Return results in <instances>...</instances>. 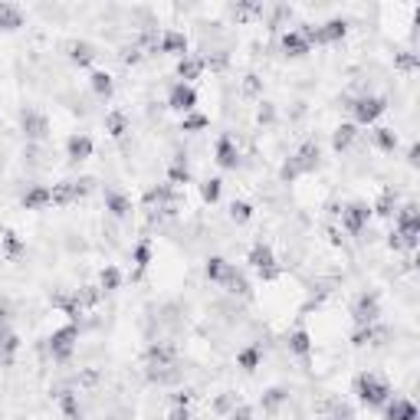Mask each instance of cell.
Listing matches in <instances>:
<instances>
[{
  "label": "cell",
  "mask_w": 420,
  "mask_h": 420,
  "mask_svg": "<svg viewBox=\"0 0 420 420\" xmlns=\"http://www.w3.org/2000/svg\"><path fill=\"white\" fill-rule=\"evenodd\" d=\"M167 108H171V112H180V115L194 112L197 108V89L194 86H187V82H174V86L167 89Z\"/></svg>",
  "instance_id": "9"
},
{
  "label": "cell",
  "mask_w": 420,
  "mask_h": 420,
  "mask_svg": "<svg viewBox=\"0 0 420 420\" xmlns=\"http://www.w3.org/2000/svg\"><path fill=\"white\" fill-rule=\"evenodd\" d=\"M381 335H384V329H377V322H375V325H364V329L351 331V345H355V348L377 345V338H381Z\"/></svg>",
  "instance_id": "37"
},
{
  "label": "cell",
  "mask_w": 420,
  "mask_h": 420,
  "mask_svg": "<svg viewBox=\"0 0 420 420\" xmlns=\"http://www.w3.org/2000/svg\"><path fill=\"white\" fill-rule=\"evenodd\" d=\"M20 128H23L27 141H46L49 138V119H46V112L33 108V105H27L20 112Z\"/></svg>",
  "instance_id": "8"
},
{
  "label": "cell",
  "mask_w": 420,
  "mask_h": 420,
  "mask_svg": "<svg viewBox=\"0 0 420 420\" xmlns=\"http://www.w3.org/2000/svg\"><path fill=\"white\" fill-rule=\"evenodd\" d=\"M75 345H79V325L75 322H66L62 329H56L49 335V355H53V361H60V364L73 358Z\"/></svg>",
  "instance_id": "5"
},
{
  "label": "cell",
  "mask_w": 420,
  "mask_h": 420,
  "mask_svg": "<svg viewBox=\"0 0 420 420\" xmlns=\"http://www.w3.org/2000/svg\"><path fill=\"white\" fill-rule=\"evenodd\" d=\"M226 292H233V296H243V299H250L253 292H250V283H246V276H243L240 270H233V276L224 283Z\"/></svg>",
  "instance_id": "43"
},
{
  "label": "cell",
  "mask_w": 420,
  "mask_h": 420,
  "mask_svg": "<svg viewBox=\"0 0 420 420\" xmlns=\"http://www.w3.org/2000/svg\"><path fill=\"white\" fill-rule=\"evenodd\" d=\"M226 217H230L237 226L250 224V220H253V204H250V200H233V204L226 207Z\"/></svg>",
  "instance_id": "39"
},
{
  "label": "cell",
  "mask_w": 420,
  "mask_h": 420,
  "mask_svg": "<svg viewBox=\"0 0 420 420\" xmlns=\"http://www.w3.org/2000/svg\"><path fill=\"white\" fill-rule=\"evenodd\" d=\"M89 89L99 95V99H112V92H115V79L112 73H105V69H92L89 73Z\"/></svg>",
  "instance_id": "27"
},
{
  "label": "cell",
  "mask_w": 420,
  "mask_h": 420,
  "mask_svg": "<svg viewBox=\"0 0 420 420\" xmlns=\"http://www.w3.org/2000/svg\"><path fill=\"white\" fill-rule=\"evenodd\" d=\"M348 108H351L355 125H375V121L388 112V99H384V95H361V99H355Z\"/></svg>",
  "instance_id": "6"
},
{
  "label": "cell",
  "mask_w": 420,
  "mask_h": 420,
  "mask_svg": "<svg viewBox=\"0 0 420 420\" xmlns=\"http://www.w3.org/2000/svg\"><path fill=\"white\" fill-rule=\"evenodd\" d=\"M289 401V390L285 388H270V390H263V397H259V407L266 410V414H276L279 407Z\"/></svg>",
  "instance_id": "34"
},
{
  "label": "cell",
  "mask_w": 420,
  "mask_h": 420,
  "mask_svg": "<svg viewBox=\"0 0 420 420\" xmlns=\"http://www.w3.org/2000/svg\"><path fill=\"white\" fill-rule=\"evenodd\" d=\"M213 161H217L220 171H233V167L240 165V148H237V141L230 135L217 138V145H213Z\"/></svg>",
  "instance_id": "10"
},
{
  "label": "cell",
  "mask_w": 420,
  "mask_h": 420,
  "mask_svg": "<svg viewBox=\"0 0 420 420\" xmlns=\"http://www.w3.org/2000/svg\"><path fill=\"white\" fill-rule=\"evenodd\" d=\"M92 187H95V180H92V178L73 180V194H75V200H82V197H89V194H92Z\"/></svg>",
  "instance_id": "45"
},
{
  "label": "cell",
  "mask_w": 420,
  "mask_h": 420,
  "mask_svg": "<svg viewBox=\"0 0 420 420\" xmlns=\"http://www.w3.org/2000/svg\"><path fill=\"white\" fill-rule=\"evenodd\" d=\"M318 165H322V148H318L315 138H309V141H302L299 148H296L292 158H285V165L279 167V180L292 184V180L302 178V174H312Z\"/></svg>",
  "instance_id": "1"
},
{
  "label": "cell",
  "mask_w": 420,
  "mask_h": 420,
  "mask_svg": "<svg viewBox=\"0 0 420 420\" xmlns=\"http://www.w3.org/2000/svg\"><path fill=\"white\" fill-rule=\"evenodd\" d=\"M121 62H128V66L141 62V49H138V46H125V49H121Z\"/></svg>",
  "instance_id": "50"
},
{
  "label": "cell",
  "mask_w": 420,
  "mask_h": 420,
  "mask_svg": "<svg viewBox=\"0 0 420 420\" xmlns=\"http://www.w3.org/2000/svg\"><path fill=\"white\" fill-rule=\"evenodd\" d=\"M220 194H224V180L220 178H204L200 180V200L204 204H220Z\"/></svg>",
  "instance_id": "36"
},
{
  "label": "cell",
  "mask_w": 420,
  "mask_h": 420,
  "mask_svg": "<svg viewBox=\"0 0 420 420\" xmlns=\"http://www.w3.org/2000/svg\"><path fill=\"white\" fill-rule=\"evenodd\" d=\"M285 345H289V351L296 355V358L309 361L312 358V335H309V329H292L289 331V338H285Z\"/></svg>",
  "instance_id": "21"
},
{
  "label": "cell",
  "mask_w": 420,
  "mask_h": 420,
  "mask_svg": "<svg viewBox=\"0 0 420 420\" xmlns=\"http://www.w3.org/2000/svg\"><path fill=\"white\" fill-rule=\"evenodd\" d=\"M49 194H53V207H69V204H75L73 180H60V184H53V187H49Z\"/></svg>",
  "instance_id": "38"
},
{
  "label": "cell",
  "mask_w": 420,
  "mask_h": 420,
  "mask_svg": "<svg viewBox=\"0 0 420 420\" xmlns=\"http://www.w3.org/2000/svg\"><path fill=\"white\" fill-rule=\"evenodd\" d=\"M204 56H184V60H178V66H174V75H178V82H187V86H194V79H200L204 75Z\"/></svg>",
  "instance_id": "19"
},
{
  "label": "cell",
  "mask_w": 420,
  "mask_h": 420,
  "mask_svg": "<svg viewBox=\"0 0 420 420\" xmlns=\"http://www.w3.org/2000/svg\"><path fill=\"white\" fill-rule=\"evenodd\" d=\"M381 318V292H358L355 302H351V322L355 329H364V325H375Z\"/></svg>",
  "instance_id": "4"
},
{
  "label": "cell",
  "mask_w": 420,
  "mask_h": 420,
  "mask_svg": "<svg viewBox=\"0 0 420 420\" xmlns=\"http://www.w3.org/2000/svg\"><path fill=\"white\" fill-rule=\"evenodd\" d=\"M167 420H191V407H171Z\"/></svg>",
  "instance_id": "51"
},
{
  "label": "cell",
  "mask_w": 420,
  "mask_h": 420,
  "mask_svg": "<svg viewBox=\"0 0 420 420\" xmlns=\"http://www.w3.org/2000/svg\"><path fill=\"white\" fill-rule=\"evenodd\" d=\"M20 204H23V210H46L53 207V194H49L46 184H33L30 191L20 197Z\"/></svg>",
  "instance_id": "23"
},
{
  "label": "cell",
  "mask_w": 420,
  "mask_h": 420,
  "mask_svg": "<svg viewBox=\"0 0 420 420\" xmlns=\"http://www.w3.org/2000/svg\"><path fill=\"white\" fill-rule=\"evenodd\" d=\"M394 69L414 73V69H420V56L414 53V49H401V53H394Z\"/></svg>",
  "instance_id": "42"
},
{
  "label": "cell",
  "mask_w": 420,
  "mask_h": 420,
  "mask_svg": "<svg viewBox=\"0 0 420 420\" xmlns=\"http://www.w3.org/2000/svg\"><path fill=\"white\" fill-rule=\"evenodd\" d=\"M256 119L263 121V125L276 121V108H272V102H259V112H256Z\"/></svg>",
  "instance_id": "48"
},
{
  "label": "cell",
  "mask_w": 420,
  "mask_h": 420,
  "mask_svg": "<svg viewBox=\"0 0 420 420\" xmlns=\"http://www.w3.org/2000/svg\"><path fill=\"white\" fill-rule=\"evenodd\" d=\"M355 138H358V125H355V121H342V125L331 132V151H335V154L348 151L355 145Z\"/></svg>",
  "instance_id": "24"
},
{
  "label": "cell",
  "mask_w": 420,
  "mask_h": 420,
  "mask_svg": "<svg viewBox=\"0 0 420 420\" xmlns=\"http://www.w3.org/2000/svg\"><path fill=\"white\" fill-rule=\"evenodd\" d=\"M233 263L230 259H224V256H210L207 263H204V276H207L210 283H217V285H224L230 276H233Z\"/></svg>",
  "instance_id": "20"
},
{
  "label": "cell",
  "mask_w": 420,
  "mask_h": 420,
  "mask_svg": "<svg viewBox=\"0 0 420 420\" xmlns=\"http://www.w3.org/2000/svg\"><path fill=\"white\" fill-rule=\"evenodd\" d=\"M394 233H401L407 253L417 250V243H420V210H417L414 200H407L404 207L394 210Z\"/></svg>",
  "instance_id": "3"
},
{
  "label": "cell",
  "mask_w": 420,
  "mask_h": 420,
  "mask_svg": "<svg viewBox=\"0 0 420 420\" xmlns=\"http://www.w3.org/2000/svg\"><path fill=\"white\" fill-rule=\"evenodd\" d=\"M279 46H283V53L289 56V60H302V56H309V53H312L309 40H305L299 30H285L283 36H279Z\"/></svg>",
  "instance_id": "16"
},
{
  "label": "cell",
  "mask_w": 420,
  "mask_h": 420,
  "mask_svg": "<svg viewBox=\"0 0 420 420\" xmlns=\"http://www.w3.org/2000/svg\"><path fill=\"white\" fill-rule=\"evenodd\" d=\"M119 289H121V270L119 266H105L99 272V292L108 296V292H119Z\"/></svg>",
  "instance_id": "35"
},
{
  "label": "cell",
  "mask_w": 420,
  "mask_h": 420,
  "mask_svg": "<svg viewBox=\"0 0 420 420\" xmlns=\"http://www.w3.org/2000/svg\"><path fill=\"white\" fill-rule=\"evenodd\" d=\"M417 154H420V145H410V151H407V165L417 167Z\"/></svg>",
  "instance_id": "53"
},
{
  "label": "cell",
  "mask_w": 420,
  "mask_h": 420,
  "mask_svg": "<svg viewBox=\"0 0 420 420\" xmlns=\"http://www.w3.org/2000/svg\"><path fill=\"white\" fill-rule=\"evenodd\" d=\"M145 358H148V368H165V364H174L178 351L171 345H151L148 351H145Z\"/></svg>",
  "instance_id": "31"
},
{
  "label": "cell",
  "mask_w": 420,
  "mask_h": 420,
  "mask_svg": "<svg viewBox=\"0 0 420 420\" xmlns=\"http://www.w3.org/2000/svg\"><path fill=\"white\" fill-rule=\"evenodd\" d=\"M128 128H132V121H128V115H125L121 108L105 112V132H108L112 138H125L128 135Z\"/></svg>",
  "instance_id": "29"
},
{
  "label": "cell",
  "mask_w": 420,
  "mask_h": 420,
  "mask_svg": "<svg viewBox=\"0 0 420 420\" xmlns=\"http://www.w3.org/2000/svg\"><path fill=\"white\" fill-rule=\"evenodd\" d=\"M53 305L62 309L69 322H79V315H82V302H79V296H53Z\"/></svg>",
  "instance_id": "40"
},
{
  "label": "cell",
  "mask_w": 420,
  "mask_h": 420,
  "mask_svg": "<svg viewBox=\"0 0 420 420\" xmlns=\"http://www.w3.org/2000/svg\"><path fill=\"white\" fill-rule=\"evenodd\" d=\"M3 250H7V259H16L20 253H27V243L20 240L14 230H7V233H3Z\"/></svg>",
  "instance_id": "44"
},
{
  "label": "cell",
  "mask_w": 420,
  "mask_h": 420,
  "mask_svg": "<svg viewBox=\"0 0 420 420\" xmlns=\"http://www.w3.org/2000/svg\"><path fill=\"white\" fill-rule=\"evenodd\" d=\"M381 410H384V420H420V410L410 397H390Z\"/></svg>",
  "instance_id": "14"
},
{
  "label": "cell",
  "mask_w": 420,
  "mask_h": 420,
  "mask_svg": "<svg viewBox=\"0 0 420 420\" xmlns=\"http://www.w3.org/2000/svg\"><path fill=\"white\" fill-rule=\"evenodd\" d=\"M92 151H95V141H92L86 132H73V135L66 138V158L79 165V161H89Z\"/></svg>",
  "instance_id": "12"
},
{
  "label": "cell",
  "mask_w": 420,
  "mask_h": 420,
  "mask_svg": "<svg viewBox=\"0 0 420 420\" xmlns=\"http://www.w3.org/2000/svg\"><path fill=\"white\" fill-rule=\"evenodd\" d=\"M210 128V119L204 112H187V115H180V132H204Z\"/></svg>",
  "instance_id": "41"
},
{
  "label": "cell",
  "mask_w": 420,
  "mask_h": 420,
  "mask_svg": "<svg viewBox=\"0 0 420 420\" xmlns=\"http://www.w3.org/2000/svg\"><path fill=\"white\" fill-rule=\"evenodd\" d=\"M388 250H394V253H401V250H404V240H401V233H394V230L388 233Z\"/></svg>",
  "instance_id": "52"
},
{
  "label": "cell",
  "mask_w": 420,
  "mask_h": 420,
  "mask_svg": "<svg viewBox=\"0 0 420 420\" xmlns=\"http://www.w3.org/2000/svg\"><path fill=\"white\" fill-rule=\"evenodd\" d=\"M191 401H194V390H187V388H184V390H174V394H171V404H174V407H187Z\"/></svg>",
  "instance_id": "49"
},
{
  "label": "cell",
  "mask_w": 420,
  "mask_h": 420,
  "mask_svg": "<svg viewBox=\"0 0 420 420\" xmlns=\"http://www.w3.org/2000/svg\"><path fill=\"white\" fill-rule=\"evenodd\" d=\"M246 263H250L256 272L279 266V263H276V253H272V246H270V243H263V240H256L253 246H250V253H246Z\"/></svg>",
  "instance_id": "17"
},
{
  "label": "cell",
  "mask_w": 420,
  "mask_h": 420,
  "mask_svg": "<svg viewBox=\"0 0 420 420\" xmlns=\"http://www.w3.org/2000/svg\"><path fill=\"white\" fill-rule=\"evenodd\" d=\"M158 49H161V53H167V56H178V60H184V56H191V40H187L180 30H165V33H161V40H158Z\"/></svg>",
  "instance_id": "13"
},
{
  "label": "cell",
  "mask_w": 420,
  "mask_h": 420,
  "mask_svg": "<svg viewBox=\"0 0 420 420\" xmlns=\"http://www.w3.org/2000/svg\"><path fill=\"white\" fill-rule=\"evenodd\" d=\"M191 180H194L191 161H187L184 154H174V158L167 161V184H171V187H187Z\"/></svg>",
  "instance_id": "15"
},
{
  "label": "cell",
  "mask_w": 420,
  "mask_h": 420,
  "mask_svg": "<svg viewBox=\"0 0 420 420\" xmlns=\"http://www.w3.org/2000/svg\"><path fill=\"white\" fill-rule=\"evenodd\" d=\"M371 145H375L377 151H384V154H394V151H397V145H401V138H397V132H394V128H388V125H377L375 132H371Z\"/></svg>",
  "instance_id": "26"
},
{
  "label": "cell",
  "mask_w": 420,
  "mask_h": 420,
  "mask_svg": "<svg viewBox=\"0 0 420 420\" xmlns=\"http://www.w3.org/2000/svg\"><path fill=\"white\" fill-rule=\"evenodd\" d=\"M394 210H397V191L384 187L381 197H377V204H371V213H377V217H394Z\"/></svg>",
  "instance_id": "33"
},
{
  "label": "cell",
  "mask_w": 420,
  "mask_h": 420,
  "mask_svg": "<svg viewBox=\"0 0 420 420\" xmlns=\"http://www.w3.org/2000/svg\"><path fill=\"white\" fill-rule=\"evenodd\" d=\"M20 351V335L10 325H0V361H14V355Z\"/></svg>",
  "instance_id": "30"
},
{
  "label": "cell",
  "mask_w": 420,
  "mask_h": 420,
  "mask_svg": "<svg viewBox=\"0 0 420 420\" xmlns=\"http://www.w3.org/2000/svg\"><path fill=\"white\" fill-rule=\"evenodd\" d=\"M105 210H108L115 220H128L132 210H135V204H132V197L125 194V191H119V187H105Z\"/></svg>",
  "instance_id": "11"
},
{
  "label": "cell",
  "mask_w": 420,
  "mask_h": 420,
  "mask_svg": "<svg viewBox=\"0 0 420 420\" xmlns=\"http://www.w3.org/2000/svg\"><path fill=\"white\" fill-rule=\"evenodd\" d=\"M226 420H253V407H250V404H237L230 414H226Z\"/></svg>",
  "instance_id": "47"
},
{
  "label": "cell",
  "mask_w": 420,
  "mask_h": 420,
  "mask_svg": "<svg viewBox=\"0 0 420 420\" xmlns=\"http://www.w3.org/2000/svg\"><path fill=\"white\" fill-rule=\"evenodd\" d=\"M355 394H358L361 404L371 407V410H381V407L394 397L390 384L381 375H375V371H361V375L355 377Z\"/></svg>",
  "instance_id": "2"
},
{
  "label": "cell",
  "mask_w": 420,
  "mask_h": 420,
  "mask_svg": "<svg viewBox=\"0 0 420 420\" xmlns=\"http://www.w3.org/2000/svg\"><path fill=\"white\" fill-rule=\"evenodd\" d=\"M151 259H154V243H151L148 237H141V240L135 243V250H132V263H135V279H141V276H145V270L151 266Z\"/></svg>",
  "instance_id": "25"
},
{
  "label": "cell",
  "mask_w": 420,
  "mask_h": 420,
  "mask_svg": "<svg viewBox=\"0 0 420 420\" xmlns=\"http://www.w3.org/2000/svg\"><path fill=\"white\" fill-rule=\"evenodd\" d=\"M233 407H237V394H230V390H226L224 397H220V401H217V404H213V410H217V414H230V410H233Z\"/></svg>",
  "instance_id": "46"
},
{
  "label": "cell",
  "mask_w": 420,
  "mask_h": 420,
  "mask_svg": "<svg viewBox=\"0 0 420 420\" xmlns=\"http://www.w3.org/2000/svg\"><path fill=\"white\" fill-rule=\"evenodd\" d=\"M259 364H263V345H246L237 351V368H240V371L253 375Z\"/></svg>",
  "instance_id": "28"
},
{
  "label": "cell",
  "mask_w": 420,
  "mask_h": 420,
  "mask_svg": "<svg viewBox=\"0 0 420 420\" xmlns=\"http://www.w3.org/2000/svg\"><path fill=\"white\" fill-rule=\"evenodd\" d=\"M27 23V16L23 10L16 7V3H7V0H0V30L3 33H16L20 27Z\"/></svg>",
  "instance_id": "22"
},
{
  "label": "cell",
  "mask_w": 420,
  "mask_h": 420,
  "mask_svg": "<svg viewBox=\"0 0 420 420\" xmlns=\"http://www.w3.org/2000/svg\"><path fill=\"white\" fill-rule=\"evenodd\" d=\"M66 56H69V62H73V66H79V69H89L99 53H95V46L86 43V40H73V43H66Z\"/></svg>",
  "instance_id": "18"
},
{
  "label": "cell",
  "mask_w": 420,
  "mask_h": 420,
  "mask_svg": "<svg viewBox=\"0 0 420 420\" xmlns=\"http://www.w3.org/2000/svg\"><path fill=\"white\" fill-rule=\"evenodd\" d=\"M375 213H371V204L368 200H348L345 210H342V226H345L348 237H358L361 230L368 226Z\"/></svg>",
  "instance_id": "7"
},
{
  "label": "cell",
  "mask_w": 420,
  "mask_h": 420,
  "mask_svg": "<svg viewBox=\"0 0 420 420\" xmlns=\"http://www.w3.org/2000/svg\"><path fill=\"white\" fill-rule=\"evenodd\" d=\"M56 401H60V410L66 420H82V410H79V397H75V390H60L56 394Z\"/></svg>",
  "instance_id": "32"
}]
</instances>
